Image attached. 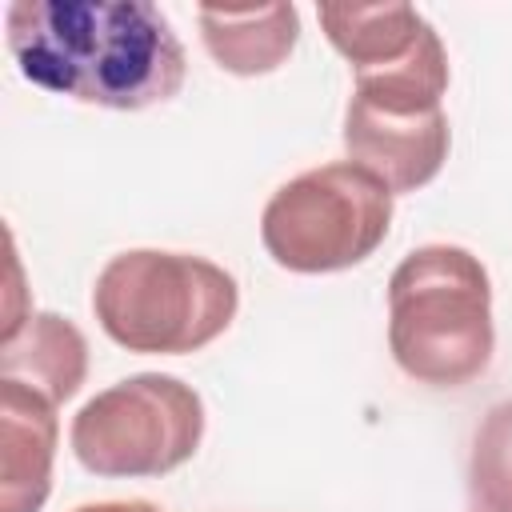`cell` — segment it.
<instances>
[{
    "mask_svg": "<svg viewBox=\"0 0 512 512\" xmlns=\"http://www.w3.org/2000/svg\"><path fill=\"white\" fill-rule=\"evenodd\" d=\"M4 32L24 80L96 108L164 104L188 72L184 44L148 0H12Z\"/></svg>",
    "mask_w": 512,
    "mask_h": 512,
    "instance_id": "obj_1",
    "label": "cell"
},
{
    "mask_svg": "<svg viewBox=\"0 0 512 512\" xmlns=\"http://www.w3.org/2000/svg\"><path fill=\"white\" fill-rule=\"evenodd\" d=\"M388 348L420 384H472L496 348L492 284L480 256L460 244L408 252L388 276Z\"/></svg>",
    "mask_w": 512,
    "mask_h": 512,
    "instance_id": "obj_2",
    "label": "cell"
},
{
    "mask_svg": "<svg viewBox=\"0 0 512 512\" xmlns=\"http://www.w3.org/2000/svg\"><path fill=\"white\" fill-rule=\"evenodd\" d=\"M232 272L192 252L128 248L112 256L92 288V312L108 340L128 352L184 356L212 344L236 316Z\"/></svg>",
    "mask_w": 512,
    "mask_h": 512,
    "instance_id": "obj_3",
    "label": "cell"
},
{
    "mask_svg": "<svg viewBox=\"0 0 512 512\" xmlns=\"http://www.w3.org/2000/svg\"><path fill=\"white\" fill-rule=\"evenodd\" d=\"M392 188L352 160L308 168L280 184L260 216L268 256L288 272H344L388 236Z\"/></svg>",
    "mask_w": 512,
    "mask_h": 512,
    "instance_id": "obj_4",
    "label": "cell"
},
{
    "mask_svg": "<svg viewBox=\"0 0 512 512\" xmlns=\"http://www.w3.org/2000/svg\"><path fill=\"white\" fill-rule=\"evenodd\" d=\"M204 400L168 372H136L72 416V456L96 476H164L196 456Z\"/></svg>",
    "mask_w": 512,
    "mask_h": 512,
    "instance_id": "obj_5",
    "label": "cell"
},
{
    "mask_svg": "<svg viewBox=\"0 0 512 512\" xmlns=\"http://www.w3.org/2000/svg\"><path fill=\"white\" fill-rule=\"evenodd\" d=\"M448 116L444 108L432 112H396L368 104L360 96L344 108V148L348 160L368 168L376 180H384L396 192L424 188L448 160Z\"/></svg>",
    "mask_w": 512,
    "mask_h": 512,
    "instance_id": "obj_6",
    "label": "cell"
},
{
    "mask_svg": "<svg viewBox=\"0 0 512 512\" xmlns=\"http://www.w3.org/2000/svg\"><path fill=\"white\" fill-rule=\"evenodd\" d=\"M56 404L20 380H0V512H40L52 488Z\"/></svg>",
    "mask_w": 512,
    "mask_h": 512,
    "instance_id": "obj_7",
    "label": "cell"
},
{
    "mask_svg": "<svg viewBox=\"0 0 512 512\" xmlns=\"http://www.w3.org/2000/svg\"><path fill=\"white\" fill-rule=\"evenodd\" d=\"M196 24L208 56L232 76L276 72L300 40L296 4H200Z\"/></svg>",
    "mask_w": 512,
    "mask_h": 512,
    "instance_id": "obj_8",
    "label": "cell"
},
{
    "mask_svg": "<svg viewBox=\"0 0 512 512\" xmlns=\"http://www.w3.org/2000/svg\"><path fill=\"white\" fill-rule=\"evenodd\" d=\"M328 44L352 64V76L404 64L436 28L412 4H320Z\"/></svg>",
    "mask_w": 512,
    "mask_h": 512,
    "instance_id": "obj_9",
    "label": "cell"
},
{
    "mask_svg": "<svg viewBox=\"0 0 512 512\" xmlns=\"http://www.w3.org/2000/svg\"><path fill=\"white\" fill-rule=\"evenodd\" d=\"M88 376V340L80 328L56 312H32L24 324L0 344V380H20L64 404L80 392Z\"/></svg>",
    "mask_w": 512,
    "mask_h": 512,
    "instance_id": "obj_10",
    "label": "cell"
},
{
    "mask_svg": "<svg viewBox=\"0 0 512 512\" xmlns=\"http://www.w3.org/2000/svg\"><path fill=\"white\" fill-rule=\"evenodd\" d=\"M468 492L484 512H512V400L492 404L476 424Z\"/></svg>",
    "mask_w": 512,
    "mask_h": 512,
    "instance_id": "obj_11",
    "label": "cell"
},
{
    "mask_svg": "<svg viewBox=\"0 0 512 512\" xmlns=\"http://www.w3.org/2000/svg\"><path fill=\"white\" fill-rule=\"evenodd\" d=\"M72 512H160L148 500H96V504H80Z\"/></svg>",
    "mask_w": 512,
    "mask_h": 512,
    "instance_id": "obj_12",
    "label": "cell"
}]
</instances>
